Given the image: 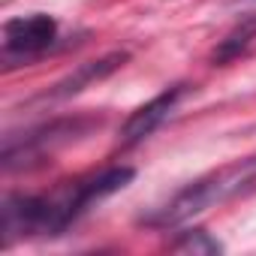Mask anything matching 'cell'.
Listing matches in <instances>:
<instances>
[{
    "label": "cell",
    "instance_id": "1",
    "mask_svg": "<svg viewBox=\"0 0 256 256\" xmlns=\"http://www.w3.org/2000/svg\"><path fill=\"white\" fill-rule=\"evenodd\" d=\"M133 175L136 172L130 166H108L102 172L66 181L46 196L10 193L4 199V208H0V214H4V244H12L16 238H28V235L66 232L96 202L124 190L133 181Z\"/></svg>",
    "mask_w": 256,
    "mask_h": 256
},
{
    "label": "cell",
    "instance_id": "2",
    "mask_svg": "<svg viewBox=\"0 0 256 256\" xmlns=\"http://www.w3.org/2000/svg\"><path fill=\"white\" fill-rule=\"evenodd\" d=\"M256 190V157L250 160H235L217 172H208L196 181H190L187 187H181L163 208H157L148 223L151 226H181L187 220H193L196 214L223 205L229 199L247 196Z\"/></svg>",
    "mask_w": 256,
    "mask_h": 256
},
{
    "label": "cell",
    "instance_id": "3",
    "mask_svg": "<svg viewBox=\"0 0 256 256\" xmlns=\"http://www.w3.org/2000/svg\"><path fill=\"white\" fill-rule=\"evenodd\" d=\"M100 120H90V118H66V120H52V124H42L36 130H28L22 133V139L10 136L6 145H4V166L12 172V169H28L40 160H46L54 148L66 145L70 139H76L78 133L96 126Z\"/></svg>",
    "mask_w": 256,
    "mask_h": 256
},
{
    "label": "cell",
    "instance_id": "4",
    "mask_svg": "<svg viewBox=\"0 0 256 256\" xmlns=\"http://www.w3.org/2000/svg\"><path fill=\"white\" fill-rule=\"evenodd\" d=\"M58 42V22L46 12H30L6 22L4 28V64L16 66L46 54Z\"/></svg>",
    "mask_w": 256,
    "mask_h": 256
},
{
    "label": "cell",
    "instance_id": "5",
    "mask_svg": "<svg viewBox=\"0 0 256 256\" xmlns=\"http://www.w3.org/2000/svg\"><path fill=\"white\" fill-rule=\"evenodd\" d=\"M181 96H184V84H172L169 90H163L154 100H148L145 106H139L130 118L124 120V126H120V145L124 148H133L142 139H148L157 126L169 118V112L178 106Z\"/></svg>",
    "mask_w": 256,
    "mask_h": 256
},
{
    "label": "cell",
    "instance_id": "6",
    "mask_svg": "<svg viewBox=\"0 0 256 256\" xmlns=\"http://www.w3.org/2000/svg\"><path fill=\"white\" fill-rule=\"evenodd\" d=\"M124 60H126V54L124 52H112V54H106V58H100V60H88V64H82L76 72H70L54 90H52V96H72V94H78V90H84L88 84H94V82H100V78H106L108 72H114L118 66H124Z\"/></svg>",
    "mask_w": 256,
    "mask_h": 256
},
{
    "label": "cell",
    "instance_id": "7",
    "mask_svg": "<svg viewBox=\"0 0 256 256\" xmlns=\"http://www.w3.org/2000/svg\"><path fill=\"white\" fill-rule=\"evenodd\" d=\"M253 40H256V16H250V18H241L223 40H220V46L214 48V54H211V60L214 64H229V60H235V58H241L250 46H253Z\"/></svg>",
    "mask_w": 256,
    "mask_h": 256
},
{
    "label": "cell",
    "instance_id": "8",
    "mask_svg": "<svg viewBox=\"0 0 256 256\" xmlns=\"http://www.w3.org/2000/svg\"><path fill=\"white\" fill-rule=\"evenodd\" d=\"M175 250H181V253H220L223 247H220V241H214L208 232H202V229H187V232H181V238L172 244Z\"/></svg>",
    "mask_w": 256,
    "mask_h": 256
},
{
    "label": "cell",
    "instance_id": "9",
    "mask_svg": "<svg viewBox=\"0 0 256 256\" xmlns=\"http://www.w3.org/2000/svg\"><path fill=\"white\" fill-rule=\"evenodd\" d=\"M250 4H256V0H250Z\"/></svg>",
    "mask_w": 256,
    "mask_h": 256
}]
</instances>
